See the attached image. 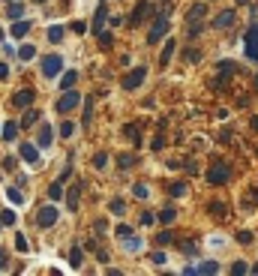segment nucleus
Wrapping results in <instances>:
<instances>
[{"mask_svg":"<svg viewBox=\"0 0 258 276\" xmlns=\"http://www.w3.org/2000/svg\"><path fill=\"white\" fill-rule=\"evenodd\" d=\"M75 81H78V72H75V69H69L63 78H60V87H63V90H72V84H75Z\"/></svg>","mask_w":258,"mask_h":276,"instance_id":"obj_23","label":"nucleus"},{"mask_svg":"<svg viewBox=\"0 0 258 276\" xmlns=\"http://www.w3.org/2000/svg\"><path fill=\"white\" fill-rule=\"evenodd\" d=\"M207 213H210L213 219H225L228 216V204L225 201H210V204H207Z\"/></svg>","mask_w":258,"mask_h":276,"instance_id":"obj_11","label":"nucleus"},{"mask_svg":"<svg viewBox=\"0 0 258 276\" xmlns=\"http://www.w3.org/2000/svg\"><path fill=\"white\" fill-rule=\"evenodd\" d=\"M33 3H45V0H33Z\"/></svg>","mask_w":258,"mask_h":276,"instance_id":"obj_59","label":"nucleus"},{"mask_svg":"<svg viewBox=\"0 0 258 276\" xmlns=\"http://www.w3.org/2000/svg\"><path fill=\"white\" fill-rule=\"evenodd\" d=\"M237 3H240V6H249V0H237Z\"/></svg>","mask_w":258,"mask_h":276,"instance_id":"obj_57","label":"nucleus"},{"mask_svg":"<svg viewBox=\"0 0 258 276\" xmlns=\"http://www.w3.org/2000/svg\"><path fill=\"white\" fill-rule=\"evenodd\" d=\"M18 129H21V123H6V126L0 129V135L6 138V141H12V138L18 135Z\"/></svg>","mask_w":258,"mask_h":276,"instance_id":"obj_22","label":"nucleus"},{"mask_svg":"<svg viewBox=\"0 0 258 276\" xmlns=\"http://www.w3.org/2000/svg\"><path fill=\"white\" fill-rule=\"evenodd\" d=\"M174 219H177V213H174L171 207H165V210H162V213H159V222H162V225H171Z\"/></svg>","mask_w":258,"mask_h":276,"instance_id":"obj_25","label":"nucleus"},{"mask_svg":"<svg viewBox=\"0 0 258 276\" xmlns=\"http://www.w3.org/2000/svg\"><path fill=\"white\" fill-rule=\"evenodd\" d=\"M234 21H237V12H234V9H225V12H219V15L213 18V27H216V30H228V27H234Z\"/></svg>","mask_w":258,"mask_h":276,"instance_id":"obj_9","label":"nucleus"},{"mask_svg":"<svg viewBox=\"0 0 258 276\" xmlns=\"http://www.w3.org/2000/svg\"><path fill=\"white\" fill-rule=\"evenodd\" d=\"M21 159L30 162V165H39V150L33 144H21Z\"/></svg>","mask_w":258,"mask_h":276,"instance_id":"obj_12","label":"nucleus"},{"mask_svg":"<svg viewBox=\"0 0 258 276\" xmlns=\"http://www.w3.org/2000/svg\"><path fill=\"white\" fill-rule=\"evenodd\" d=\"M132 195H135V198H147L150 192H147V186H144V183H135V189H132Z\"/></svg>","mask_w":258,"mask_h":276,"instance_id":"obj_40","label":"nucleus"},{"mask_svg":"<svg viewBox=\"0 0 258 276\" xmlns=\"http://www.w3.org/2000/svg\"><path fill=\"white\" fill-rule=\"evenodd\" d=\"M123 135H126L132 144H138V141H141V132H138V126H135V123H126V126H123Z\"/></svg>","mask_w":258,"mask_h":276,"instance_id":"obj_21","label":"nucleus"},{"mask_svg":"<svg viewBox=\"0 0 258 276\" xmlns=\"http://www.w3.org/2000/svg\"><path fill=\"white\" fill-rule=\"evenodd\" d=\"M6 78H9V66H6V63H0V81H6Z\"/></svg>","mask_w":258,"mask_h":276,"instance_id":"obj_51","label":"nucleus"},{"mask_svg":"<svg viewBox=\"0 0 258 276\" xmlns=\"http://www.w3.org/2000/svg\"><path fill=\"white\" fill-rule=\"evenodd\" d=\"M48 39H51V42H60V39H63V27H60V24L48 27Z\"/></svg>","mask_w":258,"mask_h":276,"instance_id":"obj_29","label":"nucleus"},{"mask_svg":"<svg viewBox=\"0 0 258 276\" xmlns=\"http://www.w3.org/2000/svg\"><path fill=\"white\" fill-rule=\"evenodd\" d=\"M228 180H231V168H228V165L216 162V165H210V168H207V183L222 186V183H228Z\"/></svg>","mask_w":258,"mask_h":276,"instance_id":"obj_1","label":"nucleus"},{"mask_svg":"<svg viewBox=\"0 0 258 276\" xmlns=\"http://www.w3.org/2000/svg\"><path fill=\"white\" fill-rule=\"evenodd\" d=\"M63 72V60H60V54H48V57H42V75L45 78H57Z\"/></svg>","mask_w":258,"mask_h":276,"instance_id":"obj_2","label":"nucleus"},{"mask_svg":"<svg viewBox=\"0 0 258 276\" xmlns=\"http://www.w3.org/2000/svg\"><path fill=\"white\" fill-rule=\"evenodd\" d=\"M144 78H147V69L135 66L129 75H123V81H120V84H123V90H135V87H141V84H144Z\"/></svg>","mask_w":258,"mask_h":276,"instance_id":"obj_3","label":"nucleus"},{"mask_svg":"<svg viewBox=\"0 0 258 276\" xmlns=\"http://www.w3.org/2000/svg\"><path fill=\"white\" fill-rule=\"evenodd\" d=\"M204 15H207V6H204V3H192V6H189V12H186V18H189V21H198V18H204Z\"/></svg>","mask_w":258,"mask_h":276,"instance_id":"obj_16","label":"nucleus"},{"mask_svg":"<svg viewBox=\"0 0 258 276\" xmlns=\"http://www.w3.org/2000/svg\"><path fill=\"white\" fill-rule=\"evenodd\" d=\"M174 51H177V42H174V39H168V42H165V48H162V54H159V63H162V66H168V63H171Z\"/></svg>","mask_w":258,"mask_h":276,"instance_id":"obj_13","label":"nucleus"},{"mask_svg":"<svg viewBox=\"0 0 258 276\" xmlns=\"http://www.w3.org/2000/svg\"><path fill=\"white\" fill-rule=\"evenodd\" d=\"M69 264H72L75 270L84 264V249H81V246H72V249H69Z\"/></svg>","mask_w":258,"mask_h":276,"instance_id":"obj_15","label":"nucleus"},{"mask_svg":"<svg viewBox=\"0 0 258 276\" xmlns=\"http://www.w3.org/2000/svg\"><path fill=\"white\" fill-rule=\"evenodd\" d=\"M153 264H165V255L162 252H153Z\"/></svg>","mask_w":258,"mask_h":276,"instance_id":"obj_53","label":"nucleus"},{"mask_svg":"<svg viewBox=\"0 0 258 276\" xmlns=\"http://www.w3.org/2000/svg\"><path fill=\"white\" fill-rule=\"evenodd\" d=\"M186 192H189V186H186L183 180H180V183H171V186H168V195H171V198H180V195H186Z\"/></svg>","mask_w":258,"mask_h":276,"instance_id":"obj_19","label":"nucleus"},{"mask_svg":"<svg viewBox=\"0 0 258 276\" xmlns=\"http://www.w3.org/2000/svg\"><path fill=\"white\" fill-rule=\"evenodd\" d=\"M78 102H81V93H75V90H66L63 96L54 102V111H57V114H66V111H72V108H75Z\"/></svg>","mask_w":258,"mask_h":276,"instance_id":"obj_4","label":"nucleus"},{"mask_svg":"<svg viewBox=\"0 0 258 276\" xmlns=\"http://www.w3.org/2000/svg\"><path fill=\"white\" fill-rule=\"evenodd\" d=\"M165 33H168V15H159V18L153 21L150 33H147V42H150V45H156V42H159Z\"/></svg>","mask_w":258,"mask_h":276,"instance_id":"obj_6","label":"nucleus"},{"mask_svg":"<svg viewBox=\"0 0 258 276\" xmlns=\"http://www.w3.org/2000/svg\"><path fill=\"white\" fill-rule=\"evenodd\" d=\"M201 30H204V24H198V21H189V27H186V36H189V39H195V36L201 33Z\"/></svg>","mask_w":258,"mask_h":276,"instance_id":"obj_32","label":"nucleus"},{"mask_svg":"<svg viewBox=\"0 0 258 276\" xmlns=\"http://www.w3.org/2000/svg\"><path fill=\"white\" fill-rule=\"evenodd\" d=\"M252 129H258V117H252Z\"/></svg>","mask_w":258,"mask_h":276,"instance_id":"obj_56","label":"nucleus"},{"mask_svg":"<svg viewBox=\"0 0 258 276\" xmlns=\"http://www.w3.org/2000/svg\"><path fill=\"white\" fill-rule=\"evenodd\" d=\"M132 162H135V159H132L129 153H120V156H117V168H123V171H126L129 165H132Z\"/></svg>","mask_w":258,"mask_h":276,"instance_id":"obj_33","label":"nucleus"},{"mask_svg":"<svg viewBox=\"0 0 258 276\" xmlns=\"http://www.w3.org/2000/svg\"><path fill=\"white\" fill-rule=\"evenodd\" d=\"M6 3H9V0H6Z\"/></svg>","mask_w":258,"mask_h":276,"instance_id":"obj_62","label":"nucleus"},{"mask_svg":"<svg viewBox=\"0 0 258 276\" xmlns=\"http://www.w3.org/2000/svg\"><path fill=\"white\" fill-rule=\"evenodd\" d=\"M0 225H3V219H0Z\"/></svg>","mask_w":258,"mask_h":276,"instance_id":"obj_61","label":"nucleus"},{"mask_svg":"<svg viewBox=\"0 0 258 276\" xmlns=\"http://www.w3.org/2000/svg\"><path fill=\"white\" fill-rule=\"evenodd\" d=\"M93 228H96V234H102V231H105L108 225H105V219H99V222H96V225H93Z\"/></svg>","mask_w":258,"mask_h":276,"instance_id":"obj_52","label":"nucleus"},{"mask_svg":"<svg viewBox=\"0 0 258 276\" xmlns=\"http://www.w3.org/2000/svg\"><path fill=\"white\" fill-rule=\"evenodd\" d=\"M15 249H18V252H27V249H30V243H27L24 234H18V237H15Z\"/></svg>","mask_w":258,"mask_h":276,"instance_id":"obj_36","label":"nucleus"},{"mask_svg":"<svg viewBox=\"0 0 258 276\" xmlns=\"http://www.w3.org/2000/svg\"><path fill=\"white\" fill-rule=\"evenodd\" d=\"M132 231H129V225H117V237H129Z\"/></svg>","mask_w":258,"mask_h":276,"instance_id":"obj_50","label":"nucleus"},{"mask_svg":"<svg viewBox=\"0 0 258 276\" xmlns=\"http://www.w3.org/2000/svg\"><path fill=\"white\" fill-rule=\"evenodd\" d=\"M111 213H117V216H120V213H123V201H120V198H114V201H111Z\"/></svg>","mask_w":258,"mask_h":276,"instance_id":"obj_45","label":"nucleus"},{"mask_svg":"<svg viewBox=\"0 0 258 276\" xmlns=\"http://www.w3.org/2000/svg\"><path fill=\"white\" fill-rule=\"evenodd\" d=\"M99 45H102V48H108V45H111V42H114V36L111 33H105V30H99Z\"/></svg>","mask_w":258,"mask_h":276,"instance_id":"obj_39","label":"nucleus"},{"mask_svg":"<svg viewBox=\"0 0 258 276\" xmlns=\"http://www.w3.org/2000/svg\"><path fill=\"white\" fill-rule=\"evenodd\" d=\"M147 15H150V3H147V0H138L135 9H132V15H129V27H138Z\"/></svg>","mask_w":258,"mask_h":276,"instance_id":"obj_7","label":"nucleus"},{"mask_svg":"<svg viewBox=\"0 0 258 276\" xmlns=\"http://www.w3.org/2000/svg\"><path fill=\"white\" fill-rule=\"evenodd\" d=\"M243 51H246V57L249 60H258V24H252L249 30H246V36H243Z\"/></svg>","mask_w":258,"mask_h":276,"instance_id":"obj_5","label":"nucleus"},{"mask_svg":"<svg viewBox=\"0 0 258 276\" xmlns=\"http://www.w3.org/2000/svg\"><path fill=\"white\" fill-rule=\"evenodd\" d=\"M162 147H165V141H162L159 135H156L153 141H150V150H162Z\"/></svg>","mask_w":258,"mask_h":276,"instance_id":"obj_49","label":"nucleus"},{"mask_svg":"<svg viewBox=\"0 0 258 276\" xmlns=\"http://www.w3.org/2000/svg\"><path fill=\"white\" fill-rule=\"evenodd\" d=\"M123 246H126L129 252H138V249H141V240H138V237H132V234H129V240H123Z\"/></svg>","mask_w":258,"mask_h":276,"instance_id":"obj_35","label":"nucleus"},{"mask_svg":"<svg viewBox=\"0 0 258 276\" xmlns=\"http://www.w3.org/2000/svg\"><path fill=\"white\" fill-rule=\"evenodd\" d=\"M27 33H30V21H21V18H18V21L12 24V36L21 39V36H27Z\"/></svg>","mask_w":258,"mask_h":276,"instance_id":"obj_18","label":"nucleus"},{"mask_svg":"<svg viewBox=\"0 0 258 276\" xmlns=\"http://www.w3.org/2000/svg\"><path fill=\"white\" fill-rule=\"evenodd\" d=\"M252 240H255V234H252V231H240V234H237V243H243V246H249Z\"/></svg>","mask_w":258,"mask_h":276,"instance_id":"obj_38","label":"nucleus"},{"mask_svg":"<svg viewBox=\"0 0 258 276\" xmlns=\"http://www.w3.org/2000/svg\"><path fill=\"white\" fill-rule=\"evenodd\" d=\"M246 270H249V267H246V261H234V267H231V273H234V276H243Z\"/></svg>","mask_w":258,"mask_h":276,"instance_id":"obj_42","label":"nucleus"},{"mask_svg":"<svg viewBox=\"0 0 258 276\" xmlns=\"http://www.w3.org/2000/svg\"><path fill=\"white\" fill-rule=\"evenodd\" d=\"M57 216H60V213H57V207H42V210H39V216H36V222H39L42 228H51V225L57 222Z\"/></svg>","mask_w":258,"mask_h":276,"instance_id":"obj_10","label":"nucleus"},{"mask_svg":"<svg viewBox=\"0 0 258 276\" xmlns=\"http://www.w3.org/2000/svg\"><path fill=\"white\" fill-rule=\"evenodd\" d=\"M216 270H219V264H216V261H204V264H201V267H198V273H216Z\"/></svg>","mask_w":258,"mask_h":276,"instance_id":"obj_31","label":"nucleus"},{"mask_svg":"<svg viewBox=\"0 0 258 276\" xmlns=\"http://www.w3.org/2000/svg\"><path fill=\"white\" fill-rule=\"evenodd\" d=\"M3 264H6V252L0 249V270H3Z\"/></svg>","mask_w":258,"mask_h":276,"instance_id":"obj_54","label":"nucleus"},{"mask_svg":"<svg viewBox=\"0 0 258 276\" xmlns=\"http://www.w3.org/2000/svg\"><path fill=\"white\" fill-rule=\"evenodd\" d=\"M0 42H3V30H0Z\"/></svg>","mask_w":258,"mask_h":276,"instance_id":"obj_60","label":"nucleus"},{"mask_svg":"<svg viewBox=\"0 0 258 276\" xmlns=\"http://www.w3.org/2000/svg\"><path fill=\"white\" fill-rule=\"evenodd\" d=\"M33 99H36V90H33V87H21V90L12 96V105H15V108H27V105H33Z\"/></svg>","mask_w":258,"mask_h":276,"instance_id":"obj_8","label":"nucleus"},{"mask_svg":"<svg viewBox=\"0 0 258 276\" xmlns=\"http://www.w3.org/2000/svg\"><path fill=\"white\" fill-rule=\"evenodd\" d=\"M15 165H18V159H15V156H6V159H3V168H6V171H12Z\"/></svg>","mask_w":258,"mask_h":276,"instance_id":"obj_47","label":"nucleus"},{"mask_svg":"<svg viewBox=\"0 0 258 276\" xmlns=\"http://www.w3.org/2000/svg\"><path fill=\"white\" fill-rule=\"evenodd\" d=\"M33 54H36V48H33V45H21V48H18V57H21L24 63H27V60H33Z\"/></svg>","mask_w":258,"mask_h":276,"instance_id":"obj_27","label":"nucleus"},{"mask_svg":"<svg viewBox=\"0 0 258 276\" xmlns=\"http://www.w3.org/2000/svg\"><path fill=\"white\" fill-rule=\"evenodd\" d=\"M81 189H84V183H75V186L69 189V195H66V204H69V210H78V195H81Z\"/></svg>","mask_w":258,"mask_h":276,"instance_id":"obj_14","label":"nucleus"},{"mask_svg":"<svg viewBox=\"0 0 258 276\" xmlns=\"http://www.w3.org/2000/svg\"><path fill=\"white\" fill-rule=\"evenodd\" d=\"M153 219H159V216H153V213H141V225H153Z\"/></svg>","mask_w":258,"mask_h":276,"instance_id":"obj_48","label":"nucleus"},{"mask_svg":"<svg viewBox=\"0 0 258 276\" xmlns=\"http://www.w3.org/2000/svg\"><path fill=\"white\" fill-rule=\"evenodd\" d=\"M0 219H3V225H15V222H18V213H15V210H9V207H6V210H3V213H0Z\"/></svg>","mask_w":258,"mask_h":276,"instance_id":"obj_24","label":"nucleus"},{"mask_svg":"<svg viewBox=\"0 0 258 276\" xmlns=\"http://www.w3.org/2000/svg\"><path fill=\"white\" fill-rule=\"evenodd\" d=\"M255 90H258V75H255Z\"/></svg>","mask_w":258,"mask_h":276,"instance_id":"obj_58","label":"nucleus"},{"mask_svg":"<svg viewBox=\"0 0 258 276\" xmlns=\"http://www.w3.org/2000/svg\"><path fill=\"white\" fill-rule=\"evenodd\" d=\"M90 114H93V96H84V120L81 123H90Z\"/></svg>","mask_w":258,"mask_h":276,"instance_id":"obj_28","label":"nucleus"},{"mask_svg":"<svg viewBox=\"0 0 258 276\" xmlns=\"http://www.w3.org/2000/svg\"><path fill=\"white\" fill-rule=\"evenodd\" d=\"M183 57H186L189 63H198V60H201V51H195V48H186V51H183Z\"/></svg>","mask_w":258,"mask_h":276,"instance_id":"obj_37","label":"nucleus"},{"mask_svg":"<svg viewBox=\"0 0 258 276\" xmlns=\"http://www.w3.org/2000/svg\"><path fill=\"white\" fill-rule=\"evenodd\" d=\"M72 30L75 33H87V21H72Z\"/></svg>","mask_w":258,"mask_h":276,"instance_id":"obj_46","label":"nucleus"},{"mask_svg":"<svg viewBox=\"0 0 258 276\" xmlns=\"http://www.w3.org/2000/svg\"><path fill=\"white\" fill-rule=\"evenodd\" d=\"M21 15H24V6L12 0V3H9V18H21Z\"/></svg>","mask_w":258,"mask_h":276,"instance_id":"obj_30","label":"nucleus"},{"mask_svg":"<svg viewBox=\"0 0 258 276\" xmlns=\"http://www.w3.org/2000/svg\"><path fill=\"white\" fill-rule=\"evenodd\" d=\"M6 198H9V201H15V204H24V195H21L18 189H6Z\"/></svg>","mask_w":258,"mask_h":276,"instance_id":"obj_34","label":"nucleus"},{"mask_svg":"<svg viewBox=\"0 0 258 276\" xmlns=\"http://www.w3.org/2000/svg\"><path fill=\"white\" fill-rule=\"evenodd\" d=\"M39 120H42V117H39V111H36V108H30V111L21 117V129H30L33 123H39Z\"/></svg>","mask_w":258,"mask_h":276,"instance_id":"obj_17","label":"nucleus"},{"mask_svg":"<svg viewBox=\"0 0 258 276\" xmlns=\"http://www.w3.org/2000/svg\"><path fill=\"white\" fill-rule=\"evenodd\" d=\"M93 165H96V168H105V165H108V153H96V156H93Z\"/></svg>","mask_w":258,"mask_h":276,"instance_id":"obj_43","label":"nucleus"},{"mask_svg":"<svg viewBox=\"0 0 258 276\" xmlns=\"http://www.w3.org/2000/svg\"><path fill=\"white\" fill-rule=\"evenodd\" d=\"M252 201L258 204V189H252Z\"/></svg>","mask_w":258,"mask_h":276,"instance_id":"obj_55","label":"nucleus"},{"mask_svg":"<svg viewBox=\"0 0 258 276\" xmlns=\"http://www.w3.org/2000/svg\"><path fill=\"white\" fill-rule=\"evenodd\" d=\"M72 132H75V123H69V120H63V123H60V135H63V138H69Z\"/></svg>","mask_w":258,"mask_h":276,"instance_id":"obj_41","label":"nucleus"},{"mask_svg":"<svg viewBox=\"0 0 258 276\" xmlns=\"http://www.w3.org/2000/svg\"><path fill=\"white\" fill-rule=\"evenodd\" d=\"M51 144V126H42L39 129V147H48Z\"/></svg>","mask_w":258,"mask_h":276,"instance_id":"obj_26","label":"nucleus"},{"mask_svg":"<svg viewBox=\"0 0 258 276\" xmlns=\"http://www.w3.org/2000/svg\"><path fill=\"white\" fill-rule=\"evenodd\" d=\"M156 243H159V246H168V243H174V237H171V231H162L159 237H156Z\"/></svg>","mask_w":258,"mask_h":276,"instance_id":"obj_44","label":"nucleus"},{"mask_svg":"<svg viewBox=\"0 0 258 276\" xmlns=\"http://www.w3.org/2000/svg\"><path fill=\"white\" fill-rule=\"evenodd\" d=\"M48 198H51V201H60V198H63V180H57V183L48 186Z\"/></svg>","mask_w":258,"mask_h":276,"instance_id":"obj_20","label":"nucleus"}]
</instances>
